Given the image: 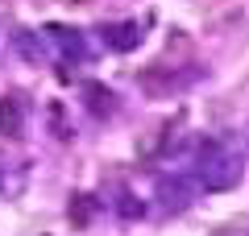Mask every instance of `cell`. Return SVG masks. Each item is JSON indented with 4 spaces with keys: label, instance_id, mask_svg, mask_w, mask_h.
<instances>
[{
    "label": "cell",
    "instance_id": "cell-1",
    "mask_svg": "<svg viewBox=\"0 0 249 236\" xmlns=\"http://www.w3.org/2000/svg\"><path fill=\"white\" fill-rule=\"evenodd\" d=\"M237 178H241V162H232V157H220V162L204 166V186L208 191H224V186H232Z\"/></svg>",
    "mask_w": 249,
    "mask_h": 236
},
{
    "label": "cell",
    "instance_id": "cell-2",
    "mask_svg": "<svg viewBox=\"0 0 249 236\" xmlns=\"http://www.w3.org/2000/svg\"><path fill=\"white\" fill-rule=\"evenodd\" d=\"M21 129H25V104H21V96L0 100V133L4 137H21Z\"/></svg>",
    "mask_w": 249,
    "mask_h": 236
},
{
    "label": "cell",
    "instance_id": "cell-3",
    "mask_svg": "<svg viewBox=\"0 0 249 236\" xmlns=\"http://www.w3.org/2000/svg\"><path fill=\"white\" fill-rule=\"evenodd\" d=\"M137 42H142V29L137 25H116L112 34H108V46H112V50H133Z\"/></svg>",
    "mask_w": 249,
    "mask_h": 236
},
{
    "label": "cell",
    "instance_id": "cell-4",
    "mask_svg": "<svg viewBox=\"0 0 249 236\" xmlns=\"http://www.w3.org/2000/svg\"><path fill=\"white\" fill-rule=\"evenodd\" d=\"M88 104H91V112H112V91L108 87H100V83H88Z\"/></svg>",
    "mask_w": 249,
    "mask_h": 236
},
{
    "label": "cell",
    "instance_id": "cell-5",
    "mask_svg": "<svg viewBox=\"0 0 249 236\" xmlns=\"http://www.w3.org/2000/svg\"><path fill=\"white\" fill-rule=\"evenodd\" d=\"M91 211H96V203H91V195H75L71 199V224H88Z\"/></svg>",
    "mask_w": 249,
    "mask_h": 236
},
{
    "label": "cell",
    "instance_id": "cell-6",
    "mask_svg": "<svg viewBox=\"0 0 249 236\" xmlns=\"http://www.w3.org/2000/svg\"><path fill=\"white\" fill-rule=\"evenodd\" d=\"M121 216H124V219H133V216L142 219V203H129V199H124V203H121Z\"/></svg>",
    "mask_w": 249,
    "mask_h": 236
},
{
    "label": "cell",
    "instance_id": "cell-7",
    "mask_svg": "<svg viewBox=\"0 0 249 236\" xmlns=\"http://www.w3.org/2000/svg\"><path fill=\"white\" fill-rule=\"evenodd\" d=\"M216 236H229V232H216Z\"/></svg>",
    "mask_w": 249,
    "mask_h": 236
}]
</instances>
